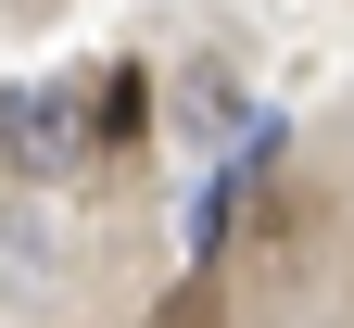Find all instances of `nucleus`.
Here are the masks:
<instances>
[{
    "label": "nucleus",
    "mask_w": 354,
    "mask_h": 328,
    "mask_svg": "<svg viewBox=\"0 0 354 328\" xmlns=\"http://www.w3.org/2000/svg\"><path fill=\"white\" fill-rule=\"evenodd\" d=\"M228 215H241V177H215V190L190 202V265H215V253H228Z\"/></svg>",
    "instance_id": "nucleus-2"
},
{
    "label": "nucleus",
    "mask_w": 354,
    "mask_h": 328,
    "mask_svg": "<svg viewBox=\"0 0 354 328\" xmlns=\"http://www.w3.org/2000/svg\"><path fill=\"white\" fill-rule=\"evenodd\" d=\"M76 139H88L76 88H0V164H13V177H64Z\"/></svg>",
    "instance_id": "nucleus-1"
},
{
    "label": "nucleus",
    "mask_w": 354,
    "mask_h": 328,
    "mask_svg": "<svg viewBox=\"0 0 354 328\" xmlns=\"http://www.w3.org/2000/svg\"><path fill=\"white\" fill-rule=\"evenodd\" d=\"M140 114H152V76H140V64H127V76L102 88V114H88V126H102V139H140Z\"/></svg>",
    "instance_id": "nucleus-3"
}]
</instances>
